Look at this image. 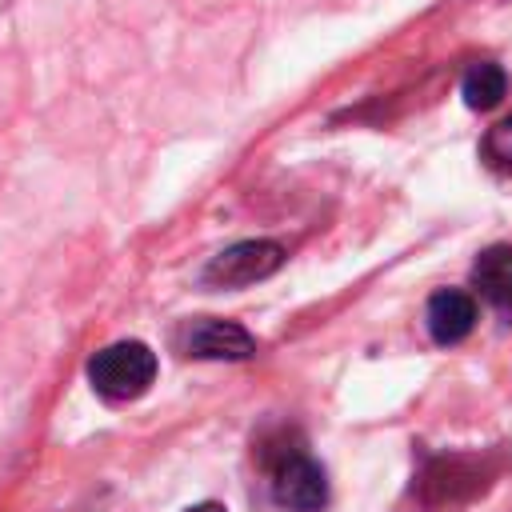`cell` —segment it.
Returning a JSON list of instances; mask_svg holds the SVG:
<instances>
[{"label":"cell","mask_w":512,"mask_h":512,"mask_svg":"<svg viewBox=\"0 0 512 512\" xmlns=\"http://www.w3.org/2000/svg\"><path fill=\"white\" fill-rule=\"evenodd\" d=\"M156 352L144 340H116L88 360V380L104 400H136L156 380Z\"/></svg>","instance_id":"cell-1"},{"label":"cell","mask_w":512,"mask_h":512,"mask_svg":"<svg viewBox=\"0 0 512 512\" xmlns=\"http://www.w3.org/2000/svg\"><path fill=\"white\" fill-rule=\"evenodd\" d=\"M284 256H288V252H284V244H276V240H240V244L220 248V252L204 264L200 280H204L208 288H248V284H256V280H268L272 272H280Z\"/></svg>","instance_id":"cell-2"},{"label":"cell","mask_w":512,"mask_h":512,"mask_svg":"<svg viewBox=\"0 0 512 512\" xmlns=\"http://www.w3.org/2000/svg\"><path fill=\"white\" fill-rule=\"evenodd\" d=\"M272 500L284 512H320L328 504L324 468L304 448H284L272 460Z\"/></svg>","instance_id":"cell-3"},{"label":"cell","mask_w":512,"mask_h":512,"mask_svg":"<svg viewBox=\"0 0 512 512\" xmlns=\"http://www.w3.org/2000/svg\"><path fill=\"white\" fill-rule=\"evenodd\" d=\"M180 348L184 356H196V360H248L256 356V340L248 328L232 324V320H188L180 328Z\"/></svg>","instance_id":"cell-4"},{"label":"cell","mask_w":512,"mask_h":512,"mask_svg":"<svg viewBox=\"0 0 512 512\" xmlns=\"http://www.w3.org/2000/svg\"><path fill=\"white\" fill-rule=\"evenodd\" d=\"M488 488V468L476 456H440L428 464L420 492L428 504H464Z\"/></svg>","instance_id":"cell-5"},{"label":"cell","mask_w":512,"mask_h":512,"mask_svg":"<svg viewBox=\"0 0 512 512\" xmlns=\"http://www.w3.org/2000/svg\"><path fill=\"white\" fill-rule=\"evenodd\" d=\"M424 324H428V336L436 344H460L472 328H476V300L472 292L464 288H440L428 308H424Z\"/></svg>","instance_id":"cell-6"},{"label":"cell","mask_w":512,"mask_h":512,"mask_svg":"<svg viewBox=\"0 0 512 512\" xmlns=\"http://www.w3.org/2000/svg\"><path fill=\"white\" fill-rule=\"evenodd\" d=\"M472 284L480 288V296L488 304H496L500 312L512 316V248L508 244L484 248L472 264Z\"/></svg>","instance_id":"cell-7"},{"label":"cell","mask_w":512,"mask_h":512,"mask_svg":"<svg viewBox=\"0 0 512 512\" xmlns=\"http://www.w3.org/2000/svg\"><path fill=\"white\" fill-rule=\"evenodd\" d=\"M504 92H508V72H504L500 64H492V60L472 64V68L464 72V80H460V96H464V104L476 108V112L496 108V104L504 100Z\"/></svg>","instance_id":"cell-8"},{"label":"cell","mask_w":512,"mask_h":512,"mask_svg":"<svg viewBox=\"0 0 512 512\" xmlns=\"http://www.w3.org/2000/svg\"><path fill=\"white\" fill-rule=\"evenodd\" d=\"M480 152H484V160H488L492 168H500V172H512V112H508L500 124H492V128L484 132V144H480Z\"/></svg>","instance_id":"cell-9"},{"label":"cell","mask_w":512,"mask_h":512,"mask_svg":"<svg viewBox=\"0 0 512 512\" xmlns=\"http://www.w3.org/2000/svg\"><path fill=\"white\" fill-rule=\"evenodd\" d=\"M188 512H224V508H220V504H212V500H204V504H192Z\"/></svg>","instance_id":"cell-10"}]
</instances>
